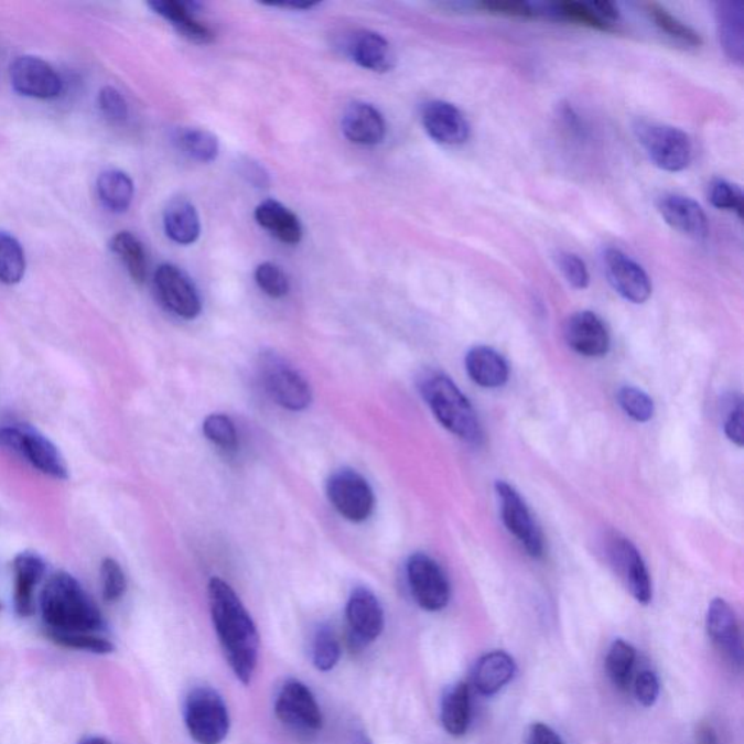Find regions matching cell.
Masks as SVG:
<instances>
[{
    "mask_svg": "<svg viewBox=\"0 0 744 744\" xmlns=\"http://www.w3.org/2000/svg\"><path fill=\"white\" fill-rule=\"evenodd\" d=\"M209 611L214 628L233 673L241 683L254 678L259 657V634L252 616L230 584L213 578L208 583Z\"/></svg>",
    "mask_w": 744,
    "mask_h": 744,
    "instance_id": "obj_1",
    "label": "cell"
},
{
    "mask_svg": "<svg viewBox=\"0 0 744 744\" xmlns=\"http://www.w3.org/2000/svg\"><path fill=\"white\" fill-rule=\"evenodd\" d=\"M40 611L50 640L73 634L103 636L105 632L104 616L97 604L84 586L65 572L53 574L45 583Z\"/></svg>",
    "mask_w": 744,
    "mask_h": 744,
    "instance_id": "obj_2",
    "label": "cell"
},
{
    "mask_svg": "<svg viewBox=\"0 0 744 744\" xmlns=\"http://www.w3.org/2000/svg\"><path fill=\"white\" fill-rule=\"evenodd\" d=\"M419 391L442 427L468 444H482L483 428L476 410L449 376L424 374Z\"/></svg>",
    "mask_w": 744,
    "mask_h": 744,
    "instance_id": "obj_3",
    "label": "cell"
},
{
    "mask_svg": "<svg viewBox=\"0 0 744 744\" xmlns=\"http://www.w3.org/2000/svg\"><path fill=\"white\" fill-rule=\"evenodd\" d=\"M0 446L20 455L45 476L58 481L67 478V465L61 451L30 424L13 423L0 428Z\"/></svg>",
    "mask_w": 744,
    "mask_h": 744,
    "instance_id": "obj_4",
    "label": "cell"
},
{
    "mask_svg": "<svg viewBox=\"0 0 744 744\" xmlns=\"http://www.w3.org/2000/svg\"><path fill=\"white\" fill-rule=\"evenodd\" d=\"M185 724L198 744H220L230 730V715L225 700L213 688L193 689L185 701Z\"/></svg>",
    "mask_w": 744,
    "mask_h": 744,
    "instance_id": "obj_5",
    "label": "cell"
},
{
    "mask_svg": "<svg viewBox=\"0 0 744 744\" xmlns=\"http://www.w3.org/2000/svg\"><path fill=\"white\" fill-rule=\"evenodd\" d=\"M259 373L265 390L281 408L291 410V412H301L312 403V387L280 355L268 353L260 356Z\"/></svg>",
    "mask_w": 744,
    "mask_h": 744,
    "instance_id": "obj_6",
    "label": "cell"
},
{
    "mask_svg": "<svg viewBox=\"0 0 744 744\" xmlns=\"http://www.w3.org/2000/svg\"><path fill=\"white\" fill-rule=\"evenodd\" d=\"M636 136L650 161L666 172H680L692 162L691 139L677 127L640 121Z\"/></svg>",
    "mask_w": 744,
    "mask_h": 744,
    "instance_id": "obj_7",
    "label": "cell"
},
{
    "mask_svg": "<svg viewBox=\"0 0 744 744\" xmlns=\"http://www.w3.org/2000/svg\"><path fill=\"white\" fill-rule=\"evenodd\" d=\"M327 497L337 514L359 524L371 517L376 496L369 483L351 468L337 470L327 482Z\"/></svg>",
    "mask_w": 744,
    "mask_h": 744,
    "instance_id": "obj_8",
    "label": "cell"
},
{
    "mask_svg": "<svg viewBox=\"0 0 744 744\" xmlns=\"http://www.w3.org/2000/svg\"><path fill=\"white\" fill-rule=\"evenodd\" d=\"M276 714L292 732L312 736L321 732L323 715L316 698L300 680H289L278 693Z\"/></svg>",
    "mask_w": 744,
    "mask_h": 744,
    "instance_id": "obj_9",
    "label": "cell"
},
{
    "mask_svg": "<svg viewBox=\"0 0 744 744\" xmlns=\"http://www.w3.org/2000/svg\"><path fill=\"white\" fill-rule=\"evenodd\" d=\"M408 581L417 604L429 613H438L450 604L449 578L432 557L417 552L408 561Z\"/></svg>",
    "mask_w": 744,
    "mask_h": 744,
    "instance_id": "obj_10",
    "label": "cell"
},
{
    "mask_svg": "<svg viewBox=\"0 0 744 744\" xmlns=\"http://www.w3.org/2000/svg\"><path fill=\"white\" fill-rule=\"evenodd\" d=\"M497 496L500 499L502 519L505 527L533 559H541L546 551L544 536L533 519L531 510L517 488L506 482H496Z\"/></svg>",
    "mask_w": 744,
    "mask_h": 744,
    "instance_id": "obj_11",
    "label": "cell"
},
{
    "mask_svg": "<svg viewBox=\"0 0 744 744\" xmlns=\"http://www.w3.org/2000/svg\"><path fill=\"white\" fill-rule=\"evenodd\" d=\"M154 290L161 303L177 317L193 321L198 317L203 303L198 290L181 268L163 263L154 272Z\"/></svg>",
    "mask_w": 744,
    "mask_h": 744,
    "instance_id": "obj_12",
    "label": "cell"
},
{
    "mask_svg": "<svg viewBox=\"0 0 744 744\" xmlns=\"http://www.w3.org/2000/svg\"><path fill=\"white\" fill-rule=\"evenodd\" d=\"M11 84L18 94L34 99H56L63 93V79L43 58L21 56L11 65Z\"/></svg>",
    "mask_w": 744,
    "mask_h": 744,
    "instance_id": "obj_13",
    "label": "cell"
},
{
    "mask_svg": "<svg viewBox=\"0 0 744 744\" xmlns=\"http://www.w3.org/2000/svg\"><path fill=\"white\" fill-rule=\"evenodd\" d=\"M605 276L623 299L634 304L646 303L651 295V281L645 269L619 249L610 248L602 255Z\"/></svg>",
    "mask_w": 744,
    "mask_h": 744,
    "instance_id": "obj_14",
    "label": "cell"
},
{
    "mask_svg": "<svg viewBox=\"0 0 744 744\" xmlns=\"http://www.w3.org/2000/svg\"><path fill=\"white\" fill-rule=\"evenodd\" d=\"M608 556L616 572L627 584L634 600L641 605L650 604L653 597L651 579L645 560H643L636 546L627 538L616 536L610 542Z\"/></svg>",
    "mask_w": 744,
    "mask_h": 744,
    "instance_id": "obj_15",
    "label": "cell"
},
{
    "mask_svg": "<svg viewBox=\"0 0 744 744\" xmlns=\"http://www.w3.org/2000/svg\"><path fill=\"white\" fill-rule=\"evenodd\" d=\"M707 632L711 641L730 664L742 668L743 640L741 625L729 602L715 597L707 611Z\"/></svg>",
    "mask_w": 744,
    "mask_h": 744,
    "instance_id": "obj_16",
    "label": "cell"
},
{
    "mask_svg": "<svg viewBox=\"0 0 744 744\" xmlns=\"http://www.w3.org/2000/svg\"><path fill=\"white\" fill-rule=\"evenodd\" d=\"M346 621L354 641L363 646L368 645L376 641L385 629V610L371 591L358 587L349 596L346 605Z\"/></svg>",
    "mask_w": 744,
    "mask_h": 744,
    "instance_id": "obj_17",
    "label": "cell"
},
{
    "mask_svg": "<svg viewBox=\"0 0 744 744\" xmlns=\"http://www.w3.org/2000/svg\"><path fill=\"white\" fill-rule=\"evenodd\" d=\"M422 125L433 141L444 145L464 144L472 132L464 114L445 100H432L424 105Z\"/></svg>",
    "mask_w": 744,
    "mask_h": 744,
    "instance_id": "obj_18",
    "label": "cell"
},
{
    "mask_svg": "<svg viewBox=\"0 0 744 744\" xmlns=\"http://www.w3.org/2000/svg\"><path fill=\"white\" fill-rule=\"evenodd\" d=\"M564 337L570 348L587 358H601L610 353L608 327L597 314L579 312L564 326Z\"/></svg>",
    "mask_w": 744,
    "mask_h": 744,
    "instance_id": "obj_19",
    "label": "cell"
},
{
    "mask_svg": "<svg viewBox=\"0 0 744 744\" xmlns=\"http://www.w3.org/2000/svg\"><path fill=\"white\" fill-rule=\"evenodd\" d=\"M657 208L665 222L675 230L696 241H704L710 235L709 218L704 209L688 196L668 194L661 196Z\"/></svg>",
    "mask_w": 744,
    "mask_h": 744,
    "instance_id": "obj_20",
    "label": "cell"
},
{
    "mask_svg": "<svg viewBox=\"0 0 744 744\" xmlns=\"http://www.w3.org/2000/svg\"><path fill=\"white\" fill-rule=\"evenodd\" d=\"M342 131L346 139L360 145H377L385 140V117L371 104H351L342 118Z\"/></svg>",
    "mask_w": 744,
    "mask_h": 744,
    "instance_id": "obj_21",
    "label": "cell"
},
{
    "mask_svg": "<svg viewBox=\"0 0 744 744\" xmlns=\"http://www.w3.org/2000/svg\"><path fill=\"white\" fill-rule=\"evenodd\" d=\"M13 573H15L13 605L17 614L26 618L34 614V593L45 573L44 561L35 552H21L13 560Z\"/></svg>",
    "mask_w": 744,
    "mask_h": 744,
    "instance_id": "obj_22",
    "label": "cell"
},
{
    "mask_svg": "<svg viewBox=\"0 0 744 744\" xmlns=\"http://www.w3.org/2000/svg\"><path fill=\"white\" fill-rule=\"evenodd\" d=\"M149 7L154 13L171 22L173 29L191 43L209 44L214 40L213 31L196 20V3L180 2V0H153L149 2Z\"/></svg>",
    "mask_w": 744,
    "mask_h": 744,
    "instance_id": "obj_23",
    "label": "cell"
},
{
    "mask_svg": "<svg viewBox=\"0 0 744 744\" xmlns=\"http://www.w3.org/2000/svg\"><path fill=\"white\" fill-rule=\"evenodd\" d=\"M348 53L356 65L367 71L385 73L396 65L395 52L389 41L373 31H356L349 39Z\"/></svg>",
    "mask_w": 744,
    "mask_h": 744,
    "instance_id": "obj_24",
    "label": "cell"
},
{
    "mask_svg": "<svg viewBox=\"0 0 744 744\" xmlns=\"http://www.w3.org/2000/svg\"><path fill=\"white\" fill-rule=\"evenodd\" d=\"M517 665L513 656L502 650L487 653L474 668L473 683L482 696H496L514 679Z\"/></svg>",
    "mask_w": 744,
    "mask_h": 744,
    "instance_id": "obj_25",
    "label": "cell"
},
{
    "mask_svg": "<svg viewBox=\"0 0 744 744\" xmlns=\"http://www.w3.org/2000/svg\"><path fill=\"white\" fill-rule=\"evenodd\" d=\"M470 378L485 389H499L509 380V365L504 356L488 346H476L465 356Z\"/></svg>",
    "mask_w": 744,
    "mask_h": 744,
    "instance_id": "obj_26",
    "label": "cell"
},
{
    "mask_svg": "<svg viewBox=\"0 0 744 744\" xmlns=\"http://www.w3.org/2000/svg\"><path fill=\"white\" fill-rule=\"evenodd\" d=\"M255 220L260 227L287 245H299L303 227L299 217L278 201L267 200L255 209Z\"/></svg>",
    "mask_w": 744,
    "mask_h": 744,
    "instance_id": "obj_27",
    "label": "cell"
},
{
    "mask_svg": "<svg viewBox=\"0 0 744 744\" xmlns=\"http://www.w3.org/2000/svg\"><path fill=\"white\" fill-rule=\"evenodd\" d=\"M163 226L169 239L182 246L195 244L201 235L198 213L194 205L184 198L173 200L164 209Z\"/></svg>",
    "mask_w": 744,
    "mask_h": 744,
    "instance_id": "obj_28",
    "label": "cell"
},
{
    "mask_svg": "<svg viewBox=\"0 0 744 744\" xmlns=\"http://www.w3.org/2000/svg\"><path fill=\"white\" fill-rule=\"evenodd\" d=\"M716 29L720 44L730 61L742 65L743 62V4L741 2H723L716 4Z\"/></svg>",
    "mask_w": 744,
    "mask_h": 744,
    "instance_id": "obj_29",
    "label": "cell"
},
{
    "mask_svg": "<svg viewBox=\"0 0 744 744\" xmlns=\"http://www.w3.org/2000/svg\"><path fill=\"white\" fill-rule=\"evenodd\" d=\"M472 720V698L467 683L459 682L451 687L442 700L441 721L446 733L454 737L464 736Z\"/></svg>",
    "mask_w": 744,
    "mask_h": 744,
    "instance_id": "obj_30",
    "label": "cell"
},
{
    "mask_svg": "<svg viewBox=\"0 0 744 744\" xmlns=\"http://www.w3.org/2000/svg\"><path fill=\"white\" fill-rule=\"evenodd\" d=\"M97 191L100 203L112 213H126L134 198V184L131 177L118 169L100 173Z\"/></svg>",
    "mask_w": 744,
    "mask_h": 744,
    "instance_id": "obj_31",
    "label": "cell"
},
{
    "mask_svg": "<svg viewBox=\"0 0 744 744\" xmlns=\"http://www.w3.org/2000/svg\"><path fill=\"white\" fill-rule=\"evenodd\" d=\"M109 248L125 263L132 281L143 284L148 278V255L143 244L132 233L120 231L109 241Z\"/></svg>",
    "mask_w": 744,
    "mask_h": 744,
    "instance_id": "obj_32",
    "label": "cell"
},
{
    "mask_svg": "<svg viewBox=\"0 0 744 744\" xmlns=\"http://www.w3.org/2000/svg\"><path fill=\"white\" fill-rule=\"evenodd\" d=\"M637 651L629 643L615 640L606 655V672L614 687L625 691L633 679L634 666H636Z\"/></svg>",
    "mask_w": 744,
    "mask_h": 744,
    "instance_id": "obj_33",
    "label": "cell"
},
{
    "mask_svg": "<svg viewBox=\"0 0 744 744\" xmlns=\"http://www.w3.org/2000/svg\"><path fill=\"white\" fill-rule=\"evenodd\" d=\"M25 269V252L20 241L0 230V282L7 285L18 284L24 278Z\"/></svg>",
    "mask_w": 744,
    "mask_h": 744,
    "instance_id": "obj_34",
    "label": "cell"
},
{
    "mask_svg": "<svg viewBox=\"0 0 744 744\" xmlns=\"http://www.w3.org/2000/svg\"><path fill=\"white\" fill-rule=\"evenodd\" d=\"M176 143L182 153L201 163L216 161L220 150L217 137L200 129L181 130L177 132Z\"/></svg>",
    "mask_w": 744,
    "mask_h": 744,
    "instance_id": "obj_35",
    "label": "cell"
},
{
    "mask_svg": "<svg viewBox=\"0 0 744 744\" xmlns=\"http://www.w3.org/2000/svg\"><path fill=\"white\" fill-rule=\"evenodd\" d=\"M647 13L650 17V20L655 22L657 29L670 36L675 41H678L679 44L688 45V47H701L702 39L701 35L697 33L696 30H692L691 26L683 24L682 21H679L677 17H673L672 13L666 11L665 8H661L660 4L650 3L647 4Z\"/></svg>",
    "mask_w": 744,
    "mask_h": 744,
    "instance_id": "obj_36",
    "label": "cell"
},
{
    "mask_svg": "<svg viewBox=\"0 0 744 744\" xmlns=\"http://www.w3.org/2000/svg\"><path fill=\"white\" fill-rule=\"evenodd\" d=\"M549 15L557 18V20L573 22V24L587 26V29L597 31H613V24L602 20L595 12L591 4L578 2H561L549 4L546 9Z\"/></svg>",
    "mask_w": 744,
    "mask_h": 744,
    "instance_id": "obj_37",
    "label": "cell"
},
{
    "mask_svg": "<svg viewBox=\"0 0 744 744\" xmlns=\"http://www.w3.org/2000/svg\"><path fill=\"white\" fill-rule=\"evenodd\" d=\"M312 659L321 672H328L341 659V645L335 632L327 625H322L314 634L312 643Z\"/></svg>",
    "mask_w": 744,
    "mask_h": 744,
    "instance_id": "obj_38",
    "label": "cell"
},
{
    "mask_svg": "<svg viewBox=\"0 0 744 744\" xmlns=\"http://www.w3.org/2000/svg\"><path fill=\"white\" fill-rule=\"evenodd\" d=\"M618 403L633 421L646 423L655 417L651 397L637 387H623L618 391Z\"/></svg>",
    "mask_w": 744,
    "mask_h": 744,
    "instance_id": "obj_39",
    "label": "cell"
},
{
    "mask_svg": "<svg viewBox=\"0 0 744 744\" xmlns=\"http://www.w3.org/2000/svg\"><path fill=\"white\" fill-rule=\"evenodd\" d=\"M205 438L214 445L226 451L236 450L237 431L231 419L222 413H213L205 419L203 424Z\"/></svg>",
    "mask_w": 744,
    "mask_h": 744,
    "instance_id": "obj_40",
    "label": "cell"
},
{
    "mask_svg": "<svg viewBox=\"0 0 744 744\" xmlns=\"http://www.w3.org/2000/svg\"><path fill=\"white\" fill-rule=\"evenodd\" d=\"M255 281L265 294L272 299H282L289 294L290 281L287 273L278 265L272 262L260 263L255 271Z\"/></svg>",
    "mask_w": 744,
    "mask_h": 744,
    "instance_id": "obj_41",
    "label": "cell"
},
{
    "mask_svg": "<svg viewBox=\"0 0 744 744\" xmlns=\"http://www.w3.org/2000/svg\"><path fill=\"white\" fill-rule=\"evenodd\" d=\"M100 586L104 600L107 602L120 601L127 591L125 570L114 559H105L100 564Z\"/></svg>",
    "mask_w": 744,
    "mask_h": 744,
    "instance_id": "obj_42",
    "label": "cell"
},
{
    "mask_svg": "<svg viewBox=\"0 0 744 744\" xmlns=\"http://www.w3.org/2000/svg\"><path fill=\"white\" fill-rule=\"evenodd\" d=\"M709 196L715 208L727 209V212L736 213L738 217H742L743 193L738 186L724 180H715L711 182Z\"/></svg>",
    "mask_w": 744,
    "mask_h": 744,
    "instance_id": "obj_43",
    "label": "cell"
},
{
    "mask_svg": "<svg viewBox=\"0 0 744 744\" xmlns=\"http://www.w3.org/2000/svg\"><path fill=\"white\" fill-rule=\"evenodd\" d=\"M98 105L105 118L116 122V125H121L129 117V104H127L120 90L111 88V86H105L100 89Z\"/></svg>",
    "mask_w": 744,
    "mask_h": 744,
    "instance_id": "obj_44",
    "label": "cell"
},
{
    "mask_svg": "<svg viewBox=\"0 0 744 744\" xmlns=\"http://www.w3.org/2000/svg\"><path fill=\"white\" fill-rule=\"evenodd\" d=\"M52 641L58 646L97 653V655H108V653L114 650L112 643L108 638L95 636V634H73V636L54 637Z\"/></svg>",
    "mask_w": 744,
    "mask_h": 744,
    "instance_id": "obj_45",
    "label": "cell"
},
{
    "mask_svg": "<svg viewBox=\"0 0 744 744\" xmlns=\"http://www.w3.org/2000/svg\"><path fill=\"white\" fill-rule=\"evenodd\" d=\"M557 262H559L560 271L570 285L576 290L587 289L591 277H589L586 263L578 255L561 252Z\"/></svg>",
    "mask_w": 744,
    "mask_h": 744,
    "instance_id": "obj_46",
    "label": "cell"
},
{
    "mask_svg": "<svg viewBox=\"0 0 744 744\" xmlns=\"http://www.w3.org/2000/svg\"><path fill=\"white\" fill-rule=\"evenodd\" d=\"M634 693H636L638 704L646 707V709L655 705L660 696V682L657 675L651 670H643L638 673L636 682H634Z\"/></svg>",
    "mask_w": 744,
    "mask_h": 744,
    "instance_id": "obj_47",
    "label": "cell"
},
{
    "mask_svg": "<svg viewBox=\"0 0 744 744\" xmlns=\"http://www.w3.org/2000/svg\"><path fill=\"white\" fill-rule=\"evenodd\" d=\"M476 8L483 12L493 13V15H504L514 18H533L540 15V9L532 4L522 2H482Z\"/></svg>",
    "mask_w": 744,
    "mask_h": 744,
    "instance_id": "obj_48",
    "label": "cell"
},
{
    "mask_svg": "<svg viewBox=\"0 0 744 744\" xmlns=\"http://www.w3.org/2000/svg\"><path fill=\"white\" fill-rule=\"evenodd\" d=\"M743 413V401L738 400L736 406H733V409L730 410L724 423L725 435L737 446H743L744 444Z\"/></svg>",
    "mask_w": 744,
    "mask_h": 744,
    "instance_id": "obj_49",
    "label": "cell"
},
{
    "mask_svg": "<svg viewBox=\"0 0 744 744\" xmlns=\"http://www.w3.org/2000/svg\"><path fill=\"white\" fill-rule=\"evenodd\" d=\"M528 744H564V742L550 725L536 723L529 730Z\"/></svg>",
    "mask_w": 744,
    "mask_h": 744,
    "instance_id": "obj_50",
    "label": "cell"
},
{
    "mask_svg": "<svg viewBox=\"0 0 744 744\" xmlns=\"http://www.w3.org/2000/svg\"><path fill=\"white\" fill-rule=\"evenodd\" d=\"M245 175L249 177V181L252 184L258 186H263L268 184L267 173L263 172V169L258 166L257 163H246Z\"/></svg>",
    "mask_w": 744,
    "mask_h": 744,
    "instance_id": "obj_51",
    "label": "cell"
},
{
    "mask_svg": "<svg viewBox=\"0 0 744 744\" xmlns=\"http://www.w3.org/2000/svg\"><path fill=\"white\" fill-rule=\"evenodd\" d=\"M697 744H720L719 734L711 724H701L696 734Z\"/></svg>",
    "mask_w": 744,
    "mask_h": 744,
    "instance_id": "obj_52",
    "label": "cell"
},
{
    "mask_svg": "<svg viewBox=\"0 0 744 744\" xmlns=\"http://www.w3.org/2000/svg\"><path fill=\"white\" fill-rule=\"evenodd\" d=\"M79 744H114V743L109 742L108 738L90 736L84 738V741H80Z\"/></svg>",
    "mask_w": 744,
    "mask_h": 744,
    "instance_id": "obj_53",
    "label": "cell"
},
{
    "mask_svg": "<svg viewBox=\"0 0 744 744\" xmlns=\"http://www.w3.org/2000/svg\"><path fill=\"white\" fill-rule=\"evenodd\" d=\"M354 744H373V743L368 741V737L365 736L364 733H359L358 736L355 737Z\"/></svg>",
    "mask_w": 744,
    "mask_h": 744,
    "instance_id": "obj_54",
    "label": "cell"
}]
</instances>
